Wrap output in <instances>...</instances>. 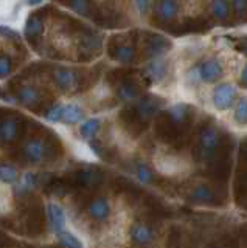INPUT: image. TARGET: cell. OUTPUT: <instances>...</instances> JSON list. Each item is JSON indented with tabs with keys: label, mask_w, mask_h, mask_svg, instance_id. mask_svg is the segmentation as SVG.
<instances>
[{
	"label": "cell",
	"mask_w": 247,
	"mask_h": 248,
	"mask_svg": "<svg viewBox=\"0 0 247 248\" xmlns=\"http://www.w3.org/2000/svg\"><path fill=\"white\" fill-rule=\"evenodd\" d=\"M231 5H233V10L236 13L247 11V0H231Z\"/></svg>",
	"instance_id": "obj_33"
},
{
	"label": "cell",
	"mask_w": 247,
	"mask_h": 248,
	"mask_svg": "<svg viewBox=\"0 0 247 248\" xmlns=\"http://www.w3.org/2000/svg\"><path fill=\"white\" fill-rule=\"evenodd\" d=\"M156 166L160 172L174 175L183 172L187 169V163H185L183 158L176 157V155H162V157L156 160Z\"/></svg>",
	"instance_id": "obj_6"
},
{
	"label": "cell",
	"mask_w": 247,
	"mask_h": 248,
	"mask_svg": "<svg viewBox=\"0 0 247 248\" xmlns=\"http://www.w3.org/2000/svg\"><path fill=\"white\" fill-rule=\"evenodd\" d=\"M156 230L145 222H135L129 230V239L135 247H149L156 242Z\"/></svg>",
	"instance_id": "obj_4"
},
{
	"label": "cell",
	"mask_w": 247,
	"mask_h": 248,
	"mask_svg": "<svg viewBox=\"0 0 247 248\" xmlns=\"http://www.w3.org/2000/svg\"><path fill=\"white\" fill-rule=\"evenodd\" d=\"M134 2H135L137 10L140 11V13H146V11H148V8H149V0H134Z\"/></svg>",
	"instance_id": "obj_34"
},
{
	"label": "cell",
	"mask_w": 247,
	"mask_h": 248,
	"mask_svg": "<svg viewBox=\"0 0 247 248\" xmlns=\"http://www.w3.org/2000/svg\"><path fill=\"white\" fill-rule=\"evenodd\" d=\"M63 118L66 123L68 124H75V123H80L84 118V112L80 106L76 104H68L64 106V113H63Z\"/></svg>",
	"instance_id": "obj_18"
},
{
	"label": "cell",
	"mask_w": 247,
	"mask_h": 248,
	"mask_svg": "<svg viewBox=\"0 0 247 248\" xmlns=\"http://www.w3.org/2000/svg\"><path fill=\"white\" fill-rule=\"evenodd\" d=\"M168 115L176 124H182V123H185V120L188 118V106L182 104V103L174 104V106L169 107Z\"/></svg>",
	"instance_id": "obj_19"
},
{
	"label": "cell",
	"mask_w": 247,
	"mask_h": 248,
	"mask_svg": "<svg viewBox=\"0 0 247 248\" xmlns=\"http://www.w3.org/2000/svg\"><path fill=\"white\" fill-rule=\"evenodd\" d=\"M17 180V169L10 165H0V182L13 183Z\"/></svg>",
	"instance_id": "obj_24"
},
{
	"label": "cell",
	"mask_w": 247,
	"mask_h": 248,
	"mask_svg": "<svg viewBox=\"0 0 247 248\" xmlns=\"http://www.w3.org/2000/svg\"><path fill=\"white\" fill-rule=\"evenodd\" d=\"M10 72H11V61L6 56H2L0 58V78L6 76Z\"/></svg>",
	"instance_id": "obj_32"
},
{
	"label": "cell",
	"mask_w": 247,
	"mask_h": 248,
	"mask_svg": "<svg viewBox=\"0 0 247 248\" xmlns=\"http://www.w3.org/2000/svg\"><path fill=\"white\" fill-rule=\"evenodd\" d=\"M231 118H233L235 126L241 127V129H246L247 127V96L241 98L236 103Z\"/></svg>",
	"instance_id": "obj_12"
},
{
	"label": "cell",
	"mask_w": 247,
	"mask_h": 248,
	"mask_svg": "<svg viewBox=\"0 0 247 248\" xmlns=\"http://www.w3.org/2000/svg\"><path fill=\"white\" fill-rule=\"evenodd\" d=\"M89 216L97 222H106L111 217V203L106 197H98L89 205Z\"/></svg>",
	"instance_id": "obj_7"
},
{
	"label": "cell",
	"mask_w": 247,
	"mask_h": 248,
	"mask_svg": "<svg viewBox=\"0 0 247 248\" xmlns=\"http://www.w3.org/2000/svg\"><path fill=\"white\" fill-rule=\"evenodd\" d=\"M98 129H99V120L92 118V120L86 121L81 126V135L84 138H94L97 135Z\"/></svg>",
	"instance_id": "obj_25"
},
{
	"label": "cell",
	"mask_w": 247,
	"mask_h": 248,
	"mask_svg": "<svg viewBox=\"0 0 247 248\" xmlns=\"http://www.w3.org/2000/svg\"><path fill=\"white\" fill-rule=\"evenodd\" d=\"M56 82L63 90H70L76 85V75L70 70H58L55 73Z\"/></svg>",
	"instance_id": "obj_16"
},
{
	"label": "cell",
	"mask_w": 247,
	"mask_h": 248,
	"mask_svg": "<svg viewBox=\"0 0 247 248\" xmlns=\"http://www.w3.org/2000/svg\"><path fill=\"white\" fill-rule=\"evenodd\" d=\"M19 99L25 106H33L39 101V93H37L33 87H24L19 92Z\"/></svg>",
	"instance_id": "obj_23"
},
{
	"label": "cell",
	"mask_w": 247,
	"mask_h": 248,
	"mask_svg": "<svg viewBox=\"0 0 247 248\" xmlns=\"http://www.w3.org/2000/svg\"><path fill=\"white\" fill-rule=\"evenodd\" d=\"M238 89L230 82L218 84L212 92V104L218 112H226L233 107Z\"/></svg>",
	"instance_id": "obj_1"
},
{
	"label": "cell",
	"mask_w": 247,
	"mask_h": 248,
	"mask_svg": "<svg viewBox=\"0 0 247 248\" xmlns=\"http://www.w3.org/2000/svg\"><path fill=\"white\" fill-rule=\"evenodd\" d=\"M135 177H137V180L140 182V183H143V185H151L154 182L152 169L148 165H145V163L137 165V168H135Z\"/></svg>",
	"instance_id": "obj_21"
},
{
	"label": "cell",
	"mask_w": 247,
	"mask_h": 248,
	"mask_svg": "<svg viewBox=\"0 0 247 248\" xmlns=\"http://www.w3.org/2000/svg\"><path fill=\"white\" fill-rule=\"evenodd\" d=\"M118 95L123 99H134L137 96V89L134 87L132 84H123L120 90H118Z\"/></svg>",
	"instance_id": "obj_29"
},
{
	"label": "cell",
	"mask_w": 247,
	"mask_h": 248,
	"mask_svg": "<svg viewBox=\"0 0 247 248\" xmlns=\"http://www.w3.org/2000/svg\"><path fill=\"white\" fill-rule=\"evenodd\" d=\"M169 48V45H168V41L165 37H162V36H154L149 44H148V54L151 58H160L162 54H165Z\"/></svg>",
	"instance_id": "obj_11"
},
{
	"label": "cell",
	"mask_w": 247,
	"mask_h": 248,
	"mask_svg": "<svg viewBox=\"0 0 247 248\" xmlns=\"http://www.w3.org/2000/svg\"><path fill=\"white\" fill-rule=\"evenodd\" d=\"M24 154L27 160L33 161V163H39L45 160L49 154V147L42 140H33V141H28L24 147Z\"/></svg>",
	"instance_id": "obj_8"
},
{
	"label": "cell",
	"mask_w": 247,
	"mask_h": 248,
	"mask_svg": "<svg viewBox=\"0 0 247 248\" xmlns=\"http://www.w3.org/2000/svg\"><path fill=\"white\" fill-rule=\"evenodd\" d=\"M156 13L165 22L174 20L179 14V3H177V0H159Z\"/></svg>",
	"instance_id": "obj_9"
},
{
	"label": "cell",
	"mask_w": 247,
	"mask_h": 248,
	"mask_svg": "<svg viewBox=\"0 0 247 248\" xmlns=\"http://www.w3.org/2000/svg\"><path fill=\"white\" fill-rule=\"evenodd\" d=\"M221 143V132L213 127V126H208L205 127L199 135V152H200V157L204 160L212 158L213 155L216 154Z\"/></svg>",
	"instance_id": "obj_3"
},
{
	"label": "cell",
	"mask_w": 247,
	"mask_h": 248,
	"mask_svg": "<svg viewBox=\"0 0 247 248\" xmlns=\"http://www.w3.org/2000/svg\"><path fill=\"white\" fill-rule=\"evenodd\" d=\"M241 84L244 85V87H247V65L243 68V72H241Z\"/></svg>",
	"instance_id": "obj_35"
},
{
	"label": "cell",
	"mask_w": 247,
	"mask_h": 248,
	"mask_svg": "<svg viewBox=\"0 0 247 248\" xmlns=\"http://www.w3.org/2000/svg\"><path fill=\"white\" fill-rule=\"evenodd\" d=\"M198 73L202 82L213 84L216 81H219V78L222 76V65L218 58H208L202 61V64L198 67Z\"/></svg>",
	"instance_id": "obj_5"
},
{
	"label": "cell",
	"mask_w": 247,
	"mask_h": 248,
	"mask_svg": "<svg viewBox=\"0 0 247 248\" xmlns=\"http://www.w3.org/2000/svg\"><path fill=\"white\" fill-rule=\"evenodd\" d=\"M114 56H115V59H118L121 62H131L134 59V48L129 45L117 46V50L114 51Z\"/></svg>",
	"instance_id": "obj_26"
},
{
	"label": "cell",
	"mask_w": 247,
	"mask_h": 248,
	"mask_svg": "<svg viewBox=\"0 0 247 248\" xmlns=\"http://www.w3.org/2000/svg\"><path fill=\"white\" fill-rule=\"evenodd\" d=\"M63 113H64V106H53L50 110L47 112V115H45V118H47L49 121H59L61 118H63Z\"/></svg>",
	"instance_id": "obj_30"
},
{
	"label": "cell",
	"mask_w": 247,
	"mask_h": 248,
	"mask_svg": "<svg viewBox=\"0 0 247 248\" xmlns=\"http://www.w3.org/2000/svg\"><path fill=\"white\" fill-rule=\"evenodd\" d=\"M34 186H36V175L32 172H27L17 182L16 188H14V194H16V196H25V194L32 192L34 189Z\"/></svg>",
	"instance_id": "obj_15"
},
{
	"label": "cell",
	"mask_w": 247,
	"mask_h": 248,
	"mask_svg": "<svg viewBox=\"0 0 247 248\" xmlns=\"http://www.w3.org/2000/svg\"><path fill=\"white\" fill-rule=\"evenodd\" d=\"M210 8L213 16L218 20H226L230 16V5L227 0H213Z\"/></svg>",
	"instance_id": "obj_20"
},
{
	"label": "cell",
	"mask_w": 247,
	"mask_h": 248,
	"mask_svg": "<svg viewBox=\"0 0 247 248\" xmlns=\"http://www.w3.org/2000/svg\"><path fill=\"white\" fill-rule=\"evenodd\" d=\"M42 30V22L39 17H36V16H32L28 20H27V27H25V33L27 36L33 37V36H37L41 33Z\"/></svg>",
	"instance_id": "obj_27"
},
{
	"label": "cell",
	"mask_w": 247,
	"mask_h": 248,
	"mask_svg": "<svg viewBox=\"0 0 247 248\" xmlns=\"http://www.w3.org/2000/svg\"><path fill=\"white\" fill-rule=\"evenodd\" d=\"M159 107H160V104H159V101H157V99H154V98H146V99L142 101L140 106H138V113H140L142 118L148 120V118H151L152 115H156V113H157Z\"/></svg>",
	"instance_id": "obj_17"
},
{
	"label": "cell",
	"mask_w": 247,
	"mask_h": 248,
	"mask_svg": "<svg viewBox=\"0 0 247 248\" xmlns=\"http://www.w3.org/2000/svg\"><path fill=\"white\" fill-rule=\"evenodd\" d=\"M213 248H230V247H227V245H214Z\"/></svg>",
	"instance_id": "obj_36"
},
{
	"label": "cell",
	"mask_w": 247,
	"mask_h": 248,
	"mask_svg": "<svg viewBox=\"0 0 247 248\" xmlns=\"http://www.w3.org/2000/svg\"><path fill=\"white\" fill-rule=\"evenodd\" d=\"M80 178H81V182L84 185H95L99 182V178H101V175H99L97 170H82V172L80 174Z\"/></svg>",
	"instance_id": "obj_28"
},
{
	"label": "cell",
	"mask_w": 247,
	"mask_h": 248,
	"mask_svg": "<svg viewBox=\"0 0 247 248\" xmlns=\"http://www.w3.org/2000/svg\"><path fill=\"white\" fill-rule=\"evenodd\" d=\"M47 214H49V220L51 223V228L56 232L63 231L64 225H66V214L64 209L61 208L58 203H49L47 205Z\"/></svg>",
	"instance_id": "obj_10"
},
{
	"label": "cell",
	"mask_w": 247,
	"mask_h": 248,
	"mask_svg": "<svg viewBox=\"0 0 247 248\" xmlns=\"http://www.w3.org/2000/svg\"><path fill=\"white\" fill-rule=\"evenodd\" d=\"M17 135V123L14 120H5L0 123V143H10Z\"/></svg>",
	"instance_id": "obj_13"
},
{
	"label": "cell",
	"mask_w": 247,
	"mask_h": 248,
	"mask_svg": "<svg viewBox=\"0 0 247 248\" xmlns=\"http://www.w3.org/2000/svg\"><path fill=\"white\" fill-rule=\"evenodd\" d=\"M70 8L73 11L80 13V14H86L89 11V2H87V0H72Z\"/></svg>",
	"instance_id": "obj_31"
},
{
	"label": "cell",
	"mask_w": 247,
	"mask_h": 248,
	"mask_svg": "<svg viewBox=\"0 0 247 248\" xmlns=\"http://www.w3.org/2000/svg\"><path fill=\"white\" fill-rule=\"evenodd\" d=\"M187 200L195 206H213L218 203V196H216L214 189L210 185L196 183L190 188Z\"/></svg>",
	"instance_id": "obj_2"
},
{
	"label": "cell",
	"mask_w": 247,
	"mask_h": 248,
	"mask_svg": "<svg viewBox=\"0 0 247 248\" xmlns=\"http://www.w3.org/2000/svg\"><path fill=\"white\" fill-rule=\"evenodd\" d=\"M146 73L151 78L154 82H159L162 81L164 78L166 76V65H165V61L160 59V58H156L151 64L148 65V70H146Z\"/></svg>",
	"instance_id": "obj_14"
},
{
	"label": "cell",
	"mask_w": 247,
	"mask_h": 248,
	"mask_svg": "<svg viewBox=\"0 0 247 248\" xmlns=\"http://www.w3.org/2000/svg\"><path fill=\"white\" fill-rule=\"evenodd\" d=\"M58 236H59L61 244H63L66 248H84L81 240L70 231H59Z\"/></svg>",
	"instance_id": "obj_22"
}]
</instances>
